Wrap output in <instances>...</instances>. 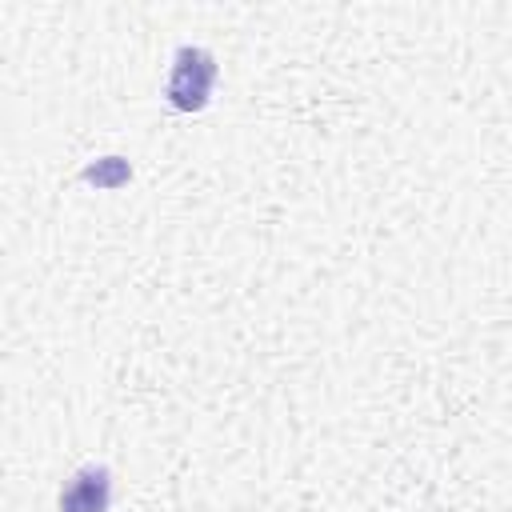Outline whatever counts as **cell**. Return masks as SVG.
<instances>
[{"label": "cell", "instance_id": "cell-1", "mask_svg": "<svg viewBox=\"0 0 512 512\" xmlns=\"http://www.w3.org/2000/svg\"><path fill=\"white\" fill-rule=\"evenodd\" d=\"M216 56L200 44H180L164 80V100L176 112H204L216 88Z\"/></svg>", "mask_w": 512, "mask_h": 512}, {"label": "cell", "instance_id": "cell-2", "mask_svg": "<svg viewBox=\"0 0 512 512\" xmlns=\"http://www.w3.org/2000/svg\"><path fill=\"white\" fill-rule=\"evenodd\" d=\"M112 508V472L104 464L76 468L60 488V512H108Z\"/></svg>", "mask_w": 512, "mask_h": 512}]
</instances>
